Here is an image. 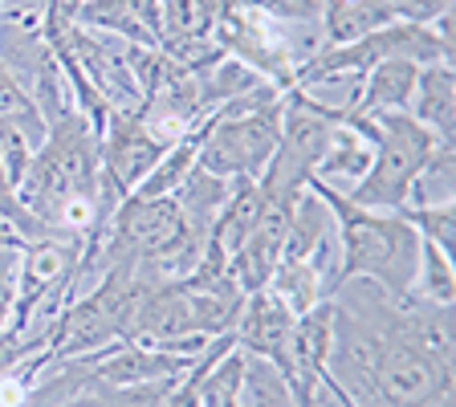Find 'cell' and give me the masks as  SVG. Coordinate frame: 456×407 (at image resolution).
I'll use <instances>...</instances> for the list:
<instances>
[{
  "instance_id": "cell-6",
  "label": "cell",
  "mask_w": 456,
  "mask_h": 407,
  "mask_svg": "<svg viewBox=\"0 0 456 407\" xmlns=\"http://www.w3.org/2000/svg\"><path fill=\"white\" fill-rule=\"evenodd\" d=\"M212 41L224 49V57L245 61L253 74H261L265 82H273L277 90H289L297 74V57L289 49V28L281 20L265 17V12L248 9L240 0H224L220 4Z\"/></svg>"
},
{
  "instance_id": "cell-25",
  "label": "cell",
  "mask_w": 456,
  "mask_h": 407,
  "mask_svg": "<svg viewBox=\"0 0 456 407\" xmlns=\"http://www.w3.org/2000/svg\"><path fill=\"white\" fill-rule=\"evenodd\" d=\"M399 216L419 232V240H432L448 256L456 253V204H403Z\"/></svg>"
},
{
  "instance_id": "cell-26",
  "label": "cell",
  "mask_w": 456,
  "mask_h": 407,
  "mask_svg": "<svg viewBox=\"0 0 456 407\" xmlns=\"http://www.w3.org/2000/svg\"><path fill=\"white\" fill-rule=\"evenodd\" d=\"M240 4L265 12L281 25H322V12L330 0H240Z\"/></svg>"
},
{
  "instance_id": "cell-18",
  "label": "cell",
  "mask_w": 456,
  "mask_h": 407,
  "mask_svg": "<svg viewBox=\"0 0 456 407\" xmlns=\"http://www.w3.org/2000/svg\"><path fill=\"white\" fill-rule=\"evenodd\" d=\"M0 123L25 131L37 147H41V139H45V131H49L45 118H41V110H37V102H33V94L17 82V74H12L4 61H0Z\"/></svg>"
},
{
  "instance_id": "cell-29",
  "label": "cell",
  "mask_w": 456,
  "mask_h": 407,
  "mask_svg": "<svg viewBox=\"0 0 456 407\" xmlns=\"http://www.w3.org/2000/svg\"><path fill=\"white\" fill-rule=\"evenodd\" d=\"M0 4H4V0H0Z\"/></svg>"
},
{
  "instance_id": "cell-28",
  "label": "cell",
  "mask_w": 456,
  "mask_h": 407,
  "mask_svg": "<svg viewBox=\"0 0 456 407\" xmlns=\"http://www.w3.org/2000/svg\"><path fill=\"white\" fill-rule=\"evenodd\" d=\"M57 4H61V9H66V12H74L77 4H86V0H57Z\"/></svg>"
},
{
  "instance_id": "cell-20",
  "label": "cell",
  "mask_w": 456,
  "mask_h": 407,
  "mask_svg": "<svg viewBox=\"0 0 456 407\" xmlns=\"http://www.w3.org/2000/svg\"><path fill=\"white\" fill-rule=\"evenodd\" d=\"M240 383H245V351L232 346L216 367L196 383V399L200 407H245L240 399Z\"/></svg>"
},
{
  "instance_id": "cell-9",
  "label": "cell",
  "mask_w": 456,
  "mask_h": 407,
  "mask_svg": "<svg viewBox=\"0 0 456 407\" xmlns=\"http://www.w3.org/2000/svg\"><path fill=\"white\" fill-rule=\"evenodd\" d=\"M289 330H294V313L285 310L269 289L248 294L245 305H240L237 326H232L240 351H245L248 359L273 362L281 375H285V367H289Z\"/></svg>"
},
{
  "instance_id": "cell-10",
  "label": "cell",
  "mask_w": 456,
  "mask_h": 407,
  "mask_svg": "<svg viewBox=\"0 0 456 407\" xmlns=\"http://www.w3.org/2000/svg\"><path fill=\"white\" fill-rule=\"evenodd\" d=\"M69 17L82 28L110 33V37L131 41V45H142V49H159V37H163L159 0H86Z\"/></svg>"
},
{
  "instance_id": "cell-12",
  "label": "cell",
  "mask_w": 456,
  "mask_h": 407,
  "mask_svg": "<svg viewBox=\"0 0 456 407\" xmlns=\"http://www.w3.org/2000/svg\"><path fill=\"white\" fill-rule=\"evenodd\" d=\"M416 74L419 66L408 61V57H383L362 74L359 94H354V106L346 118H379V114L391 110H408L411 90H416Z\"/></svg>"
},
{
  "instance_id": "cell-14",
  "label": "cell",
  "mask_w": 456,
  "mask_h": 407,
  "mask_svg": "<svg viewBox=\"0 0 456 407\" xmlns=\"http://www.w3.org/2000/svg\"><path fill=\"white\" fill-rule=\"evenodd\" d=\"M370 159H375V142L354 123H338V131H334V139H330V151L322 155V163H318L310 183H322V188L346 196L370 171Z\"/></svg>"
},
{
  "instance_id": "cell-5",
  "label": "cell",
  "mask_w": 456,
  "mask_h": 407,
  "mask_svg": "<svg viewBox=\"0 0 456 407\" xmlns=\"http://www.w3.org/2000/svg\"><path fill=\"white\" fill-rule=\"evenodd\" d=\"M281 106L285 94L253 114H237V118L212 114V126L200 142L196 167L212 171L220 180H237V175L261 180V171L269 167L277 142H281Z\"/></svg>"
},
{
  "instance_id": "cell-30",
  "label": "cell",
  "mask_w": 456,
  "mask_h": 407,
  "mask_svg": "<svg viewBox=\"0 0 456 407\" xmlns=\"http://www.w3.org/2000/svg\"><path fill=\"white\" fill-rule=\"evenodd\" d=\"M0 248H4V245H0Z\"/></svg>"
},
{
  "instance_id": "cell-19",
  "label": "cell",
  "mask_w": 456,
  "mask_h": 407,
  "mask_svg": "<svg viewBox=\"0 0 456 407\" xmlns=\"http://www.w3.org/2000/svg\"><path fill=\"white\" fill-rule=\"evenodd\" d=\"M180 379H159V383H139V387H110V383H98L94 375L86 379L82 395L94 407H175L171 391Z\"/></svg>"
},
{
  "instance_id": "cell-27",
  "label": "cell",
  "mask_w": 456,
  "mask_h": 407,
  "mask_svg": "<svg viewBox=\"0 0 456 407\" xmlns=\"http://www.w3.org/2000/svg\"><path fill=\"white\" fill-rule=\"evenodd\" d=\"M17 269L20 248H0V334L12 322V302H17Z\"/></svg>"
},
{
  "instance_id": "cell-17",
  "label": "cell",
  "mask_w": 456,
  "mask_h": 407,
  "mask_svg": "<svg viewBox=\"0 0 456 407\" xmlns=\"http://www.w3.org/2000/svg\"><path fill=\"white\" fill-rule=\"evenodd\" d=\"M265 289L285 305V310L294 313V318H297V313H305V310H314V305L326 297L322 273H318L310 261H285V256L273 265Z\"/></svg>"
},
{
  "instance_id": "cell-4",
  "label": "cell",
  "mask_w": 456,
  "mask_h": 407,
  "mask_svg": "<svg viewBox=\"0 0 456 407\" xmlns=\"http://www.w3.org/2000/svg\"><path fill=\"white\" fill-rule=\"evenodd\" d=\"M346 114L322 106L318 98H310L305 90L289 85L281 106V142H277L269 167L261 171V191L277 199H294L310 188L314 171L322 163V155L330 151V139L338 131V123Z\"/></svg>"
},
{
  "instance_id": "cell-1",
  "label": "cell",
  "mask_w": 456,
  "mask_h": 407,
  "mask_svg": "<svg viewBox=\"0 0 456 407\" xmlns=\"http://www.w3.org/2000/svg\"><path fill=\"white\" fill-rule=\"evenodd\" d=\"M334 334L318 391L351 407H452L456 305L391 297L351 277L330 294Z\"/></svg>"
},
{
  "instance_id": "cell-7",
  "label": "cell",
  "mask_w": 456,
  "mask_h": 407,
  "mask_svg": "<svg viewBox=\"0 0 456 407\" xmlns=\"http://www.w3.org/2000/svg\"><path fill=\"white\" fill-rule=\"evenodd\" d=\"M167 147L171 142H163L142 123L139 110H110L102 134H98V167L123 196H131Z\"/></svg>"
},
{
  "instance_id": "cell-3",
  "label": "cell",
  "mask_w": 456,
  "mask_h": 407,
  "mask_svg": "<svg viewBox=\"0 0 456 407\" xmlns=\"http://www.w3.org/2000/svg\"><path fill=\"white\" fill-rule=\"evenodd\" d=\"M375 142V159L370 171L346 191L351 204L370 212H399L411 199L424 163L436 151V134L419 126L408 110H391L379 118H354Z\"/></svg>"
},
{
  "instance_id": "cell-2",
  "label": "cell",
  "mask_w": 456,
  "mask_h": 407,
  "mask_svg": "<svg viewBox=\"0 0 456 407\" xmlns=\"http://www.w3.org/2000/svg\"><path fill=\"white\" fill-rule=\"evenodd\" d=\"M310 191L322 199L334 216L338 237V285L362 277L383 285L391 297H408L416 289L419 273V232L399 212H370L359 208L342 191L322 183H310Z\"/></svg>"
},
{
  "instance_id": "cell-11",
  "label": "cell",
  "mask_w": 456,
  "mask_h": 407,
  "mask_svg": "<svg viewBox=\"0 0 456 407\" xmlns=\"http://www.w3.org/2000/svg\"><path fill=\"white\" fill-rule=\"evenodd\" d=\"M188 354L155 351V346H139V342H114L98 354L94 379L110 383V387H139V383H159V379H183L191 370Z\"/></svg>"
},
{
  "instance_id": "cell-23",
  "label": "cell",
  "mask_w": 456,
  "mask_h": 407,
  "mask_svg": "<svg viewBox=\"0 0 456 407\" xmlns=\"http://www.w3.org/2000/svg\"><path fill=\"white\" fill-rule=\"evenodd\" d=\"M411 294L428 297V302H436V305H456L452 256L444 248H436L432 240H419V273H416V289Z\"/></svg>"
},
{
  "instance_id": "cell-13",
  "label": "cell",
  "mask_w": 456,
  "mask_h": 407,
  "mask_svg": "<svg viewBox=\"0 0 456 407\" xmlns=\"http://www.w3.org/2000/svg\"><path fill=\"white\" fill-rule=\"evenodd\" d=\"M408 114L436 134V142H456V74L452 61L419 66Z\"/></svg>"
},
{
  "instance_id": "cell-16",
  "label": "cell",
  "mask_w": 456,
  "mask_h": 407,
  "mask_svg": "<svg viewBox=\"0 0 456 407\" xmlns=\"http://www.w3.org/2000/svg\"><path fill=\"white\" fill-rule=\"evenodd\" d=\"M228 191H232V180H220V175H212V171H204V167H191L183 188L175 191V204H180L183 220L196 228L200 237H208L220 208H224Z\"/></svg>"
},
{
  "instance_id": "cell-22",
  "label": "cell",
  "mask_w": 456,
  "mask_h": 407,
  "mask_svg": "<svg viewBox=\"0 0 456 407\" xmlns=\"http://www.w3.org/2000/svg\"><path fill=\"white\" fill-rule=\"evenodd\" d=\"M452 199H456V142H436V151L419 171L408 204H452Z\"/></svg>"
},
{
  "instance_id": "cell-24",
  "label": "cell",
  "mask_w": 456,
  "mask_h": 407,
  "mask_svg": "<svg viewBox=\"0 0 456 407\" xmlns=\"http://www.w3.org/2000/svg\"><path fill=\"white\" fill-rule=\"evenodd\" d=\"M240 399L245 407H297L289 383L281 379V370L265 359H248L245 354V383H240Z\"/></svg>"
},
{
  "instance_id": "cell-8",
  "label": "cell",
  "mask_w": 456,
  "mask_h": 407,
  "mask_svg": "<svg viewBox=\"0 0 456 407\" xmlns=\"http://www.w3.org/2000/svg\"><path fill=\"white\" fill-rule=\"evenodd\" d=\"M330 334H334L330 297H322L314 310L294 318V330H289V367H285L281 379L289 383L297 407H314L318 383L326 375V359H330Z\"/></svg>"
},
{
  "instance_id": "cell-21",
  "label": "cell",
  "mask_w": 456,
  "mask_h": 407,
  "mask_svg": "<svg viewBox=\"0 0 456 407\" xmlns=\"http://www.w3.org/2000/svg\"><path fill=\"white\" fill-rule=\"evenodd\" d=\"M159 4H163V37L208 41L224 0H159Z\"/></svg>"
},
{
  "instance_id": "cell-15",
  "label": "cell",
  "mask_w": 456,
  "mask_h": 407,
  "mask_svg": "<svg viewBox=\"0 0 456 407\" xmlns=\"http://www.w3.org/2000/svg\"><path fill=\"white\" fill-rule=\"evenodd\" d=\"M387 25H395V17L383 9L379 0H330L322 12L326 45H346V41H359Z\"/></svg>"
}]
</instances>
